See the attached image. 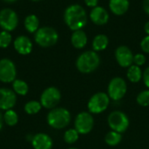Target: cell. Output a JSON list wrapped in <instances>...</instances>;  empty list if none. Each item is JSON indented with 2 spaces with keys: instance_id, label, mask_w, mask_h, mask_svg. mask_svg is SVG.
I'll return each instance as SVG.
<instances>
[{
  "instance_id": "cell-38",
  "label": "cell",
  "mask_w": 149,
  "mask_h": 149,
  "mask_svg": "<svg viewBox=\"0 0 149 149\" xmlns=\"http://www.w3.org/2000/svg\"><path fill=\"white\" fill-rule=\"evenodd\" d=\"M67 149H78V148H67Z\"/></svg>"
},
{
  "instance_id": "cell-2",
  "label": "cell",
  "mask_w": 149,
  "mask_h": 149,
  "mask_svg": "<svg viewBox=\"0 0 149 149\" xmlns=\"http://www.w3.org/2000/svg\"><path fill=\"white\" fill-rule=\"evenodd\" d=\"M76 68L84 74H89L98 69L100 65V58L98 52L93 51H86L82 52L76 59Z\"/></svg>"
},
{
  "instance_id": "cell-27",
  "label": "cell",
  "mask_w": 149,
  "mask_h": 149,
  "mask_svg": "<svg viewBox=\"0 0 149 149\" xmlns=\"http://www.w3.org/2000/svg\"><path fill=\"white\" fill-rule=\"evenodd\" d=\"M12 42V36L10 31H2L0 32V48H7Z\"/></svg>"
},
{
  "instance_id": "cell-7",
  "label": "cell",
  "mask_w": 149,
  "mask_h": 149,
  "mask_svg": "<svg viewBox=\"0 0 149 149\" xmlns=\"http://www.w3.org/2000/svg\"><path fill=\"white\" fill-rule=\"evenodd\" d=\"M127 92V85L126 80L121 77L113 78L107 86V94L110 100L118 101L124 98Z\"/></svg>"
},
{
  "instance_id": "cell-12",
  "label": "cell",
  "mask_w": 149,
  "mask_h": 149,
  "mask_svg": "<svg viewBox=\"0 0 149 149\" xmlns=\"http://www.w3.org/2000/svg\"><path fill=\"white\" fill-rule=\"evenodd\" d=\"M118 65L123 68H128L134 64V53L127 45H120L116 48L114 52Z\"/></svg>"
},
{
  "instance_id": "cell-28",
  "label": "cell",
  "mask_w": 149,
  "mask_h": 149,
  "mask_svg": "<svg viewBox=\"0 0 149 149\" xmlns=\"http://www.w3.org/2000/svg\"><path fill=\"white\" fill-rule=\"evenodd\" d=\"M136 101L137 103L143 107H147L149 106V89L148 90H143L140 92L136 97Z\"/></svg>"
},
{
  "instance_id": "cell-14",
  "label": "cell",
  "mask_w": 149,
  "mask_h": 149,
  "mask_svg": "<svg viewBox=\"0 0 149 149\" xmlns=\"http://www.w3.org/2000/svg\"><path fill=\"white\" fill-rule=\"evenodd\" d=\"M31 144L34 149H52L53 141L45 133H38L31 136Z\"/></svg>"
},
{
  "instance_id": "cell-1",
  "label": "cell",
  "mask_w": 149,
  "mask_h": 149,
  "mask_svg": "<svg viewBox=\"0 0 149 149\" xmlns=\"http://www.w3.org/2000/svg\"><path fill=\"white\" fill-rule=\"evenodd\" d=\"M64 21L69 29L73 31L82 30L87 24L86 11L80 4H71L64 12Z\"/></svg>"
},
{
  "instance_id": "cell-9",
  "label": "cell",
  "mask_w": 149,
  "mask_h": 149,
  "mask_svg": "<svg viewBox=\"0 0 149 149\" xmlns=\"http://www.w3.org/2000/svg\"><path fill=\"white\" fill-rule=\"evenodd\" d=\"M94 127V119L89 112L79 113L74 120V128L79 134H88L92 132Z\"/></svg>"
},
{
  "instance_id": "cell-18",
  "label": "cell",
  "mask_w": 149,
  "mask_h": 149,
  "mask_svg": "<svg viewBox=\"0 0 149 149\" xmlns=\"http://www.w3.org/2000/svg\"><path fill=\"white\" fill-rule=\"evenodd\" d=\"M87 36L83 30L74 31L71 36V43L76 49H83L87 44Z\"/></svg>"
},
{
  "instance_id": "cell-13",
  "label": "cell",
  "mask_w": 149,
  "mask_h": 149,
  "mask_svg": "<svg viewBox=\"0 0 149 149\" xmlns=\"http://www.w3.org/2000/svg\"><path fill=\"white\" fill-rule=\"evenodd\" d=\"M17 103V94L12 89L0 88V111H7L13 109Z\"/></svg>"
},
{
  "instance_id": "cell-16",
  "label": "cell",
  "mask_w": 149,
  "mask_h": 149,
  "mask_svg": "<svg viewBox=\"0 0 149 149\" xmlns=\"http://www.w3.org/2000/svg\"><path fill=\"white\" fill-rule=\"evenodd\" d=\"M90 19L96 25H104L109 20L108 11L102 6H96L90 12Z\"/></svg>"
},
{
  "instance_id": "cell-24",
  "label": "cell",
  "mask_w": 149,
  "mask_h": 149,
  "mask_svg": "<svg viewBox=\"0 0 149 149\" xmlns=\"http://www.w3.org/2000/svg\"><path fill=\"white\" fill-rule=\"evenodd\" d=\"M122 141V134L115 132V131H109L105 136V142L110 147H115L119 145Z\"/></svg>"
},
{
  "instance_id": "cell-17",
  "label": "cell",
  "mask_w": 149,
  "mask_h": 149,
  "mask_svg": "<svg viewBox=\"0 0 149 149\" xmlns=\"http://www.w3.org/2000/svg\"><path fill=\"white\" fill-rule=\"evenodd\" d=\"M129 0H109V9L116 16H122L129 9Z\"/></svg>"
},
{
  "instance_id": "cell-26",
  "label": "cell",
  "mask_w": 149,
  "mask_h": 149,
  "mask_svg": "<svg viewBox=\"0 0 149 149\" xmlns=\"http://www.w3.org/2000/svg\"><path fill=\"white\" fill-rule=\"evenodd\" d=\"M79 138V134L75 128H69L64 134V141L69 145H72L76 143Z\"/></svg>"
},
{
  "instance_id": "cell-21",
  "label": "cell",
  "mask_w": 149,
  "mask_h": 149,
  "mask_svg": "<svg viewBox=\"0 0 149 149\" xmlns=\"http://www.w3.org/2000/svg\"><path fill=\"white\" fill-rule=\"evenodd\" d=\"M24 24L25 30L28 32L35 33L39 29V19L36 15L31 14L25 17Z\"/></svg>"
},
{
  "instance_id": "cell-23",
  "label": "cell",
  "mask_w": 149,
  "mask_h": 149,
  "mask_svg": "<svg viewBox=\"0 0 149 149\" xmlns=\"http://www.w3.org/2000/svg\"><path fill=\"white\" fill-rule=\"evenodd\" d=\"M3 122L9 127L16 126L19 120L17 113L13 109L4 111V113H3Z\"/></svg>"
},
{
  "instance_id": "cell-34",
  "label": "cell",
  "mask_w": 149,
  "mask_h": 149,
  "mask_svg": "<svg viewBox=\"0 0 149 149\" xmlns=\"http://www.w3.org/2000/svg\"><path fill=\"white\" fill-rule=\"evenodd\" d=\"M3 113H1L0 111V131L3 129Z\"/></svg>"
},
{
  "instance_id": "cell-10",
  "label": "cell",
  "mask_w": 149,
  "mask_h": 149,
  "mask_svg": "<svg viewBox=\"0 0 149 149\" xmlns=\"http://www.w3.org/2000/svg\"><path fill=\"white\" fill-rule=\"evenodd\" d=\"M18 24V16L15 10L4 8L0 10V27L3 31H14Z\"/></svg>"
},
{
  "instance_id": "cell-37",
  "label": "cell",
  "mask_w": 149,
  "mask_h": 149,
  "mask_svg": "<svg viewBox=\"0 0 149 149\" xmlns=\"http://www.w3.org/2000/svg\"><path fill=\"white\" fill-rule=\"evenodd\" d=\"M31 1H34V2H38V1H41V0H31Z\"/></svg>"
},
{
  "instance_id": "cell-36",
  "label": "cell",
  "mask_w": 149,
  "mask_h": 149,
  "mask_svg": "<svg viewBox=\"0 0 149 149\" xmlns=\"http://www.w3.org/2000/svg\"><path fill=\"white\" fill-rule=\"evenodd\" d=\"M3 1L5 2V3H15L17 0H3Z\"/></svg>"
},
{
  "instance_id": "cell-8",
  "label": "cell",
  "mask_w": 149,
  "mask_h": 149,
  "mask_svg": "<svg viewBox=\"0 0 149 149\" xmlns=\"http://www.w3.org/2000/svg\"><path fill=\"white\" fill-rule=\"evenodd\" d=\"M60 100H61V93L55 86H49L45 88L42 92L39 99L42 107L48 110H52L57 107Z\"/></svg>"
},
{
  "instance_id": "cell-4",
  "label": "cell",
  "mask_w": 149,
  "mask_h": 149,
  "mask_svg": "<svg viewBox=\"0 0 149 149\" xmlns=\"http://www.w3.org/2000/svg\"><path fill=\"white\" fill-rule=\"evenodd\" d=\"M58 40V33L50 26L39 28L34 33V41L41 47L47 48L54 45Z\"/></svg>"
},
{
  "instance_id": "cell-20",
  "label": "cell",
  "mask_w": 149,
  "mask_h": 149,
  "mask_svg": "<svg viewBox=\"0 0 149 149\" xmlns=\"http://www.w3.org/2000/svg\"><path fill=\"white\" fill-rule=\"evenodd\" d=\"M142 73L143 72L141 67L133 64L127 68V78L132 83H138L142 79Z\"/></svg>"
},
{
  "instance_id": "cell-19",
  "label": "cell",
  "mask_w": 149,
  "mask_h": 149,
  "mask_svg": "<svg viewBox=\"0 0 149 149\" xmlns=\"http://www.w3.org/2000/svg\"><path fill=\"white\" fill-rule=\"evenodd\" d=\"M109 45V38L105 34H98L96 35L92 42L93 50L96 52H102L107 48Z\"/></svg>"
},
{
  "instance_id": "cell-29",
  "label": "cell",
  "mask_w": 149,
  "mask_h": 149,
  "mask_svg": "<svg viewBox=\"0 0 149 149\" xmlns=\"http://www.w3.org/2000/svg\"><path fill=\"white\" fill-rule=\"evenodd\" d=\"M146 61H147L146 56L142 53H137L134 56V65H136L141 67L145 65Z\"/></svg>"
},
{
  "instance_id": "cell-25",
  "label": "cell",
  "mask_w": 149,
  "mask_h": 149,
  "mask_svg": "<svg viewBox=\"0 0 149 149\" xmlns=\"http://www.w3.org/2000/svg\"><path fill=\"white\" fill-rule=\"evenodd\" d=\"M42 108L43 107L40 101H38V100H30L26 102L24 107V112L29 115H34V114L38 113Z\"/></svg>"
},
{
  "instance_id": "cell-22",
  "label": "cell",
  "mask_w": 149,
  "mask_h": 149,
  "mask_svg": "<svg viewBox=\"0 0 149 149\" xmlns=\"http://www.w3.org/2000/svg\"><path fill=\"white\" fill-rule=\"evenodd\" d=\"M11 86H12V90L14 91V93L17 94V95H19V96H25L28 92H29V86L28 84L23 80V79H16L12 83H11Z\"/></svg>"
},
{
  "instance_id": "cell-11",
  "label": "cell",
  "mask_w": 149,
  "mask_h": 149,
  "mask_svg": "<svg viewBox=\"0 0 149 149\" xmlns=\"http://www.w3.org/2000/svg\"><path fill=\"white\" fill-rule=\"evenodd\" d=\"M17 77V68L10 58L0 59V81L4 84L12 83Z\"/></svg>"
},
{
  "instance_id": "cell-31",
  "label": "cell",
  "mask_w": 149,
  "mask_h": 149,
  "mask_svg": "<svg viewBox=\"0 0 149 149\" xmlns=\"http://www.w3.org/2000/svg\"><path fill=\"white\" fill-rule=\"evenodd\" d=\"M142 80L146 87L149 89V66H148L142 73Z\"/></svg>"
},
{
  "instance_id": "cell-33",
  "label": "cell",
  "mask_w": 149,
  "mask_h": 149,
  "mask_svg": "<svg viewBox=\"0 0 149 149\" xmlns=\"http://www.w3.org/2000/svg\"><path fill=\"white\" fill-rule=\"evenodd\" d=\"M142 8L144 10V11L149 16V0H143Z\"/></svg>"
},
{
  "instance_id": "cell-32",
  "label": "cell",
  "mask_w": 149,
  "mask_h": 149,
  "mask_svg": "<svg viewBox=\"0 0 149 149\" xmlns=\"http://www.w3.org/2000/svg\"><path fill=\"white\" fill-rule=\"evenodd\" d=\"M85 3H86V6H88V7L93 9V8L98 6L99 0H85Z\"/></svg>"
},
{
  "instance_id": "cell-30",
  "label": "cell",
  "mask_w": 149,
  "mask_h": 149,
  "mask_svg": "<svg viewBox=\"0 0 149 149\" xmlns=\"http://www.w3.org/2000/svg\"><path fill=\"white\" fill-rule=\"evenodd\" d=\"M141 49L143 52L149 54V35L144 37L141 41Z\"/></svg>"
},
{
  "instance_id": "cell-15",
  "label": "cell",
  "mask_w": 149,
  "mask_h": 149,
  "mask_svg": "<svg viewBox=\"0 0 149 149\" xmlns=\"http://www.w3.org/2000/svg\"><path fill=\"white\" fill-rule=\"evenodd\" d=\"M13 46L16 52L20 55H28L32 52L33 44L26 36H18L13 42Z\"/></svg>"
},
{
  "instance_id": "cell-35",
  "label": "cell",
  "mask_w": 149,
  "mask_h": 149,
  "mask_svg": "<svg viewBox=\"0 0 149 149\" xmlns=\"http://www.w3.org/2000/svg\"><path fill=\"white\" fill-rule=\"evenodd\" d=\"M144 31L147 33V35H149V21H148L144 25Z\"/></svg>"
},
{
  "instance_id": "cell-5",
  "label": "cell",
  "mask_w": 149,
  "mask_h": 149,
  "mask_svg": "<svg viewBox=\"0 0 149 149\" xmlns=\"http://www.w3.org/2000/svg\"><path fill=\"white\" fill-rule=\"evenodd\" d=\"M110 98L107 93L98 92L94 93L87 102L88 112L92 114H100L104 113L110 104Z\"/></svg>"
},
{
  "instance_id": "cell-6",
  "label": "cell",
  "mask_w": 149,
  "mask_h": 149,
  "mask_svg": "<svg viewBox=\"0 0 149 149\" xmlns=\"http://www.w3.org/2000/svg\"><path fill=\"white\" fill-rule=\"evenodd\" d=\"M107 124L111 130L122 134L128 129L130 121L124 112L115 110L109 113L107 117Z\"/></svg>"
},
{
  "instance_id": "cell-3",
  "label": "cell",
  "mask_w": 149,
  "mask_h": 149,
  "mask_svg": "<svg viewBox=\"0 0 149 149\" xmlns=\"http://www.w3.org/2000/svg\"><path fill=\"white\" fill-rule=\"evenodd\" d=\"M72 115L68 109L65 107H55L48 113L46 116L47 124L53 129L61 130L69 126Z\"/></svg>"
}]
</instances>
